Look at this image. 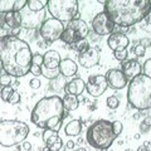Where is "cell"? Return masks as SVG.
Returning <instances> with one entry per match:
<instances>
[{"instance_id": "17", "label": "cell", "mask_w": 151, "mask_h": 151, "mask_svg": "<svg viewBox=\"0 0 151 151\" xmlns=\"http://www.w3.org/2000/svg\"><path fill=\"white\" fill-rule=\"evenodd\" d=\"M60 55L57 50H48L45 52V54H43V65L45 69L49 70H55L58 69L59 63H60Z\"/></svg>"}, {"instance_id": "14", "label": "cell", "mask_w": 151, "mask_h": 151, "mask_svg": "<svg viewBox=\"0 0 151 151\" xmlns=\"http://www.w3.org/2000/svg\"><path fill=\"white\" fill-rule=\"evenodd\" d=\"M130 44V39L124 33H112L107 39V45L111 50H122L127 49V45Z\"/></svg>"}, {"instance_id": "11", "label": "cell", "mask_w": 151, "mask_h": 151, "mask_svg": "<svg viewBox=\"0 0 151 151\" xmlns=\"http://www.w3.org/2000/svg\"><path fill=\"white\" fill-rule=\"evenodd\" d=\"M107 81L106 77L102 74H93L89 76L86 82V89L89 96L92 97H100L107 89Z\"/></svg>"}, {"instance_id": "45", "label": "cell", "mask_w": 151, "mask_h": 151, "mask_svg": "<svg viewBox=\"0 0 151 151\" xmlns=\"http://www.w3.org/2000/svg\"><path fill=\"white\" fill-rule=\"evenodd\" d=\"M14 151H23V150H22V147H19V146H18V147H17L15 150H14Z\"/></svg>"}, {"instance_id": "4", "label": "cell", "mask_w": 151, "mask_h": 151, "mask_svg": "<svg viewBox=\"0 0 151 151\" xmlns=\"http://www.w3.org/2000/svg\"><path fill=\"white\" fill-rule=\"evenodd\" d=\"M127 101L140 112L151 110V78L141 73L131 79L127 86Z\"/></svg>"}, {"instance_id": "25", "label": "cell", "mask_w": 151, "mask_h": 151, "mask_svg": "<svg viewBox=\"0 0 151 151\" xmlns=\"http://www.w3.org/2000/svg\"><path fill=\"white\" fill-rule=\"evenodd\" d=\"M150 130H151V116H146L140 125V131L141 134H147Z\"/></svg>"}, {"instance_id": "39", "label": "cell", "mask_w": 151, "mask_h": 151, "mask_svg": "<svg viewBox=\"0 0 151 151\" xmlns=\"http://www.w3.org/2000/svg\"><path fill=\"white\" fill-rule=\"evenodd\" d=\"M22 149L24 150V151H30L32 150V144L30 142H28V141H24V142H22Z\"/></svg>"}, {"instance_id": "23", "label": "cell", "mask_w": 151, "mask_h": 151, "mask_svg": "<svg viewBox=\"0 0 151 151\" xmlns=\"http://www.w3.org/2000/svg\"><path fill=\"white\" fill-rule=\"evenodd\" d=\"M42 137H43V141L45 146H50L53 145L54 142H57L60 137L58 136V132L57 131H53V130H44L43 131V135H42Z\"/></svg>"}, {"instance_id": "35", "label": "cell", "mask_w": 151, "mask_h": 151, "mask_svg": "<svg viewBox=\"0 0 151 151\" xmlns=\"http://www.w3.org/2000/svg\"><path fill=\"white\" fill-rule=\"evenodd\" d=\"M134 52H135V54L137 55V57H144L145 55V53H146V48L142 45V44H137L135 47V49H134Z\"/></svg>"}, {"instance_id": "40", "label": "cell", "mask_w": 151, "mask_h": 151, "mask_svg": "<svg viewBox=\"0 0 151 151\" xmlns=\"http://www.w3.org/2000/svg\"><path fill=\"white\" fill-rule=\"evenodd\" d=\"M145 20H146V23H147V24H151V9L149 10V13L146 14V17H145Z\"/></svg>"}, {"instance_id": "46", "label": "cell", "mask_w": 151, "mask_h": 151, "mask_svg": "<svg viewBox=\"0 0 151 151\" xmlns=\"http://www.w3.org/2000/svg\"><path fill=\"white\" fill-rule=\"evenodd\" d=\"M135 139H140V134H136L135 135Z\"/></svg>"}, {"instance_id": "8", "label": "cell", "mask_w": 151, "mask_h": 151, "mask_svg": "<svg viewBox=\"0 0 151 151\" xmlns=\"http://www.w3.org/2000/svg\"><path fill=\"white\" fill-rule=\"evenodd\" d=\"M88 33H89V28L87 25V23L79 18H76L64 27L60 40L65 44L73 45L86 39Z\"/></svg>"}, {"instance_id": "32", "label": "cell", "mask_w": 151, "mask_h": 151, "mask_svg": "<svg viewBox=\"0 0 151 151\" xmlns=\"http://www.w3.org/2000/svg\"><path fill=\"white\" fill-rule=\"evenodd\" d=\"M142 74L144 76H146V77H149V78H151V59H147L146 62L144 63V65H142Z\"/></svg>"}, {"instance_id": "43", "label": "cell", "mask_w": 151, "mask_h": 151, "mask_svg": "<svg viewBox=\"0 0 151 151\" xmlns=\"http://www.w3.org/2000/svg\"><path fill=\"white\" fill-rule=\"evenodd\" d=\"M134 119H135V120H139V119H140V112H136V113H135V115H134Z\"/></svg>"}, {"instance_id": "30", "label": "cell", "mask_w": 151, "mask_h": 151, "mask_svg": "<svg viewBox=\"0 0 151 151\" xmlns=\"http://www.w3.org/2000/svg\"><path fill=\"white\" fill-rule=\"evenodd\" d=\"M12 84V77L9 74H6L4 72L3 74H0V86L3 87H8Z\"/></svg>"}, {"instance_id": "1", "label": "cell", "mask_w": 151, "mask_h": 151, "mask_svg": "<svg viewBox=\"0 0 151 151\" xmlns=\"http://www.w3.org/2000/svg\"><path fill=\"white\" fill-rule=\"evenodd\" d=\"M32 49L25 40L12 34L0 37V63L10 77L20 78L30 72Z\"/></svg>"}, {"instance_id": "44", "label": "cell", "mask_w": 151, "mask_h": 151, "mask_svg": "<svg viewBox=\"0 0 151 151\" xmlns=\"http://www.w3.org/2000/svg\"><path fill=\"white\" fill-rule=\"evenodd\" d=\"M76 151H86V149H84V147H78Z\"/></svg>"}, {"instance_id": "10", "label": "cell", "mask_w": 151, "mask_h": 151, "mask_svg": "<svg viewBox=\"0 0 151 151\" xmlns=\"http://www.w3.org/2000/svg\"><path fill=\"white\" fill-rule=\"evenodd\" d=\"M113 28H115V24H113L112 19L108 17L105 12L98 13L97 15L92 19V29L97 35L112 34Z\"/></svg>"}, {"instance_id": "18", "label": "cell", "mask_w": 151, "mask_h": 151, "mask_svg": "<svg viewBox=\"0 0 151 151\" xmlns=\"http://www.w3.org/2000/svg\"><path fill=\"white\" fill-rule=\"evenodd\" d=\"M58 70H59V76L62 74L63 77H72V76L77 74L78 65H77V63H76L73 59L64 58V59L60 60Z\"/></svg>"}, {"instance_id": "16", "label": "cell", "mask_w": 151, "mask_h": 151, "mask_svg": "<svg viewBox=\"0 0 151 151\" xmlns=\"http://www.w3.org/2000/svg\"><path fill=\"white\" fill-rule=\"evenodd\" d=\"M27 6V0H0V13H20Z\"/></svg>"}, {"instance_id": "38", "label": "cell", "mask_w": 151, "mask_h": 151, "mask_svg": "<svg viewBox=\"0 0 151 151\" xmlns=\"http://www.w3.org/2000/svg\"><path fill=\"white\" fill-rule=\"evenodd\" d=\"M40 81L38 78H33V79H30V82H29V86H30V88H33V89H38L40 87Z\"/></svg>"}, {"instance_id": "42", "label": "cell", "mask_w": 151, "mask_h": 151, "mask_svg": "<svg viewBox=\"0 0 151 151\" xmlns=\"http://www.w3.org/2000/svg\"><path fill=\"white\" fill-rule=\"evenodd\" d=\"M137 151H151V150H150V147H147V146L142 145V146H140V147L137 149Z\"/></svg>"}, {"instance_id": "21", "label": "cell", "mask_w": 151, "mask_h": 151, "mask_svg": "<svg viewBox=\"0 0 151 151\" xmlns=\"http://www.w3.org/2000/svg\"><path fill=\"white\" fill-rule=\"evenodd\" d=\"M82 131V122L79 120H72L64 126V132L67 136H78Z\"/></svg>"}, {"instance_id": "13", "label": "cell", "mask_w": 151, "mask_h": 151, "mask_svg": "<svg viewBox=\"0 0 151 151\" xmlns=\"http://www.w3.org/2000/svg\"><path fill=\"white\" fill-rule=\"evenodd\" d=\"M98 62H100V52L96 48H88L86 52L78 55V63L83 68H92L97 65Z\"/></svg>"}, {"instance_id": "37", "label": "cell", "mask_w": 151, "mask_h": 151, "mask_svg": "<svg viewBox=\"0 0 151 151\" xmlns=\"http://www.w3.org/2000/svg\"><path fill=\"white\" fill-rule=\"evenodd\" d=\"M30 73L33 76H40L42 74V67H39V65H35V64H32L30 65Z\"/></svg>"}, {"instance_id": "28", "label": "cell", "mask_w": 151, "mask_h": 151, "mask_svg": "<svg viewBox=\"0 0 151 151\" xmlns=\"http://www.w3.org/2000/svg\"><path fill=\"white\" fill-rule=\"evenodd\" d=\"M47 147H48L49 151H65V146L63 145L62 139H59L57 142H54L53 145H50V146H47Z\"/></svg>"}, {"instance_id": "47", "label": "cell", "mask_w": 151, "mask_h": 151, "mask_svg": "<svg viewBox=\"0 0 151 151\" xmlns=\"http://www.w3.org/2000/svg\"><path fill=\"white\" fill-rule=\"evenodd\" d=\"M106 151H107V150H106Z\"/></svg>"}, {"instance_id": "27", "label": "cell", "mask_w": 151, "mask_h": 151, "mask_svg": "<svg viewBox=\"0 0 151 151\" xmlns=\"http://www.w3.org/2000/svg\"><path fill=\"white\" fill-rule=\"evenodd\" d=\"M106 103H107L108 108H111V110H116V108L120 106V100H119V97H116V96H110L107 98Z\"/></svg>"}, {"instance_id": "12", "label": "cell", "mask_w": 151, "mask_h": 151, "mask_svg": "<svg viewBox=\"0 0 151 151\" xmlns=\"http://www.w3.org/2000/svg\"><path fill=\"white\" fill-rule=\"evenodd\" d=\"M105 77L107 81V86L113 89H122L129 83L127 78L125 77V74L122 73V70L117 69V68H112L110 70H107Z\"/></svg>"}, {"instance_id": "34", "label": "cell", "mask_w": 151, "mask_h": 151, "mask_svg": "<svg viewBox=\"0 0 151 151\" xmlns=\"http://www.w3.org/2000/svg\"><path fill=\"white\" fill-rule=\"evenodd\" d=\"M8 102H9V103H12V105H17V103H19V102H20V93L14 89Z\"/></svg>"}, {"instance_id": "36", "label": "cell", "mask_w": 151, "mask_h": 151, "mask_svg": "<svg viewBox=\"0 0 151 151\" xmlns=\"http://www.w3.org/2000/svg\"><path fill=\"white\" fill-rule=\"evenodd\" d=\"M76 48L78 49V52H79V54L81 53H83V52H86L89 47H88V43L86 40H82V42H79V43H77V45H76Z\"/></svg>"}, {"instance_id": "22", "label": "cell", "mask_w": 151, "mask_h": 151, "mask_svg": "<svg viewBox=\"0 0 151 151\" xmlns=\"http://www.w3.org/2000/svg\"><path fill=\"white\" fill-rule=\"evenodd\" d=\"M62 103L64 110L67 111H74L77 110L79 106V100L77 96H72V94H65V96L62 98Z\"/></svg>"}, {"instance_id": "7", "label": "cell", "mask_w": 151, "mask_h": 151, "mask_svg": "<svg viewBox=\"0 0 151 151\" xmlns=\"http://www.w3.org/2000/svg\"><path fill=\"white\" fill-rule=\"evenodd\" d=\"M77 0H48L47 9L52 18L59 22H70L77 18L79 5Z\"/></svg>"}, {"instance_id": "29", "label": "cell", "mask_w": 151, "mask_h": 151, "mask_svg": "<svg viewBox=\"0 0 151 151\" xmlns=\"http://www.w3.org/2000/svg\"><path fill=\"white\" fill-rule=\"evenodd\" d=\"M112 130H113V134L117 136H120L122 134V131H124V125H122L121 121H113L112 122Z\"/></svg>"}, {"instance_id": "9", "label": "cell", "mask_w": 151, "mask_h": 151, "mask_svg": "<svg viewBox=\"0 0 151 151\" xmlns=\"http://www.w3.org/2000/svg\"><path fill=\"white\" fill-rule=\"evenodd\" d=\"M63 30H64V24L54 18H49L45 22H43L39 29L42 38L45 39L48 43L60 39V37L63 34Z\"/></svg>"}, {"instance_id": "15", "label": "cell", "mask_w": 151, "mask_h": 151, "mask_svg": "<svg viewBox=\"0 0 151 151\" xmlns=\"http://www.w3.org/2000/svg\"><path fill=\"white\" fill-rule=\"evenodd\" d=\"M121 70H122V73L125 74V77L127 78V81H131V79H134L135 77H137V76L141 74L142 67H141V64L136 59H129L122 63Z\"/></svg>"}, {"instance_id": "2", "label": "cell", "mask_w": 151, "mask_h": 151, "mask_svg": "<svg viewBox=\"0 0 151 151\" xmlns=\"http://www.w3.org/2000/svg\"><path fill=\"white\" fill-rule=\"evenodd\" d=\"M150 9V0H107L103 12L115 25L129 28L145 19Z\"/></svg>"}, {"instance_id": "24", "label": "cell", "mask_w": 151, "mask_h": 151, "mask_svg": "<svg viewBox=\"0 0 151 151\" xmlns=\"http://www.w3.org/2000/svg\"><path fill=\"white\" fill-rule=\"evenodd\" d=\"M47 3L48 0H28L27 1V8L29 9L30 12H34L38 13L47 6Z\"/></svg>"}, {"instance_id": "19", "label": "cell", "mask_w": 151, "mask_h": 151, "mask_svg": "<svg viewBox=\"0 0 151 151\" xmlns=\"http://www.w3.org/2000/svg\"><path fill=\"white\" fill-rule=\"evenodd\" d=\"M84 89H86V82L82 78H74L65 83L64 87L65 94H72V96H79Z\"/></svg>"}, {"instance_id": "31", "label": "cell", "mask_w": 151, "mask_h": 151, "mask_svg": "<svg viewBox=\"0 0 151 151\" xmlns=\"http://www.w3.org/2000/svg\"><path fill=\"white\" fill-rule=\"evenodd\" d=\"M127 54H129L127 49H122V50H116V52H113V55H115V58H116L117 60H120V62H125V59L127 58Z\"/></svg>"}, {"instance_id": "33", "label": "cell", "mask_w": 151, "mask_h": 151, "mask_svg": "<svg viewBox=\"0 0 151 151\" xmlns=\"http://www.w3.org/2000/svg\"><path fill=\"white\" fill-rule=\"evenodd\" d=\"M32 64H35V65H39V67H42V65H43V55L39 54V53L33 54V57H32Z\"/></svg>"}, {"instance_id": "20", "label": "cell", "mask_w": 151, "mask_h": 151, "mask_svg": "<svg viewBox=\"0 0 151 151\" xmlns=\"http://www.w3.org/2000/svg\"><path fill=\"white\" fill-rule=\"evenodd\" d=\"M22 22H23L22 14L18 13V12L6 13L5 15H4V23H5V25H8L9 28H12V29H18V28H20Z\"/></svg>"}, {"instance_id": "6", "label": "cell", "mask_w": 151, "mask_h": 151, "mask_svg": "<svg viewBox=\"0 0 151 151\" xmlns=\"http://www.w3.org/2000/svg\"><path fill=\"white\" fill-rule=\"evenodd\" d=\"M29 135V126L19 120H1L0 121V145L10 147L22 142Z\"/></svg>"}, {"instance_id": "26", "label": "cell", "mask_w": 151, "mask_h": 151, "mask_svg": "<svg viewBox=\"0 0 151 151\" xmlns=\"http://www.w3.org/2000/svg\"><path fill=\"white\" fill-rule=\"evenodd\" d=\"M13 87L12 86H8V87H3L1 88V91H0V97H1V100L4 102H8L9 101V98H10L12 96V93H13Z\"/></svg>"}, {"instance_id": "3", "label": "cell", "mask_w": 151, "mask_h": 151, "mask_svg": "<svg viewBox=\"0 0 151 151\" xmlns=\"http://www.w3.org/2000/svg\"><path fill=\"white\" fill-rule=\"evenodd\" d=\"M64 119L62 98L58 96L43 97L37 102L30 113V120L37 127L58 132Z\"/></svg>"}, {"instance_id": "5", "label": "cell", "mask_w": 151, "mask_h": 151, "mask_svg": "<svg viewBox=\"0 0 151 151\" xmlns=\"http://www.w3.org/2000/svg\"><path fill=\"white\" fill-rule=\"evenodd\" d=\"M86 140L92 147L106 151L116 140V135L112 130V122L107 120H98L93 122L87 129Z\"/></svg>"}, {"instance_id": "41", "label": "cell", "mask_w": 151, "mask_h": 151, "mask_svg": "<svg viewBox=\"0 0 151 151\" xmlns=\"http://www.w3.org/2000/svg\"><path fill=\"white\" fill-rule=\"evenodd\" d=\"M67 149H73L74 147V141H72V140H69L68 142H67V146H65Z\"/></svg>"}]
</instances>
